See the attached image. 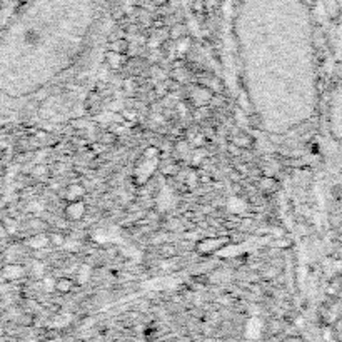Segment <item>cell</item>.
Returning a JSON list of instances; mask_svg holds the SVG:
<instances>
[{
	"label": "cell",
	"mask_w": 342,
	"mask_h": 342,
	"mask_svg": "<svg viewBox=\"0 0 342 342\" xmlns=\"http://www.w3.org/2000/svg\"><path fill=\"white\" fill-rule=\"evenodd\" d=\"M44 287H45V291H53V289H57V282L52 277H45L44 279Z\"/></svg>",
	"instance_id": "8"
},
{
	"label": "cell",
	"mask_w": 342,
	"mask_h": 342,
	"mask_svg": "<svg viewBox=\"0 0 342 342\" xmlns=\"http://www.w3.org/2000/svg\"><path fill=\"white\" fill-rule=\"evenodd\" d=\"M49 244V239H47L45 234H39V236L32 237L31 241H28V245L34 249H40V247H45V245Z\"/></svg>",
	"instance_id": "3"
},
{
	"label": "cell",
	"mask_w": 342,
	"mask_h": 342,
	"mask_svg": "<svg viewBox=\"0 0 342 342\" xmlns=\"http://www.w3.org/2000/svg\"><path fill=\"white\" fill-rule=\"evenodd\" d=\"M70 287H72V282L67 280V279H62V280L57 282V291L59 292H67V291H70Z\"/></svg>",
	"instance_id": "6"
},
{
	"label": "cell",
	"mask_w": 342,
	"mask_h": 342,
	"mask_svg": "<svg viewBox=\"0 0 342 342\" xmlns=\"http://www.w3.org/2000/svg\"><path fill=\"white\" fill-rule=\"evenodd\" d=\"M34 172L37 174V176H44V174L47 172V169H45L44 165H40V167H35V169H34Z\"/></svg>",
	"instance_id": "11"
},
{
	"label": "cell",
	"mask_w": 342,
	"mask_h": 342,
	"mask_svg": "<svg viewBox=\"0 0 342 342\" xmlns=\"http://www.w3.org/2000/svg\"><path fill=\"white\" fill-rule=\"evenodd\" d=\"M82 192L83 190H82V187H79V185H72V187L69 189V192H67V197L70 201H75V199H79Z\"/></svg>",
	"instance_id": "4"
},
{
	"label": "cell",
	"mask_w": 342,
	"mask_h": 342,
	"mask_svg": "<svg viewBox=\"0 0 342 342\" xmlns=\"http://www.w3.org/2000/svg\"><path fill=\"white\" fill-rule=\"evenodd\" d=\"M52 242L55 244V245H65L67 239H64L61 234H53V236H52Z\"/></svg>",
	"instance_id": "9"
},
{
	"label": "cell",
	"mask_w": 342,
	"mask_h": 342,
	"mask_svg": "<svg viewBox=\"0 0 342 342\" xmlns=\"http://www.w3.org/2000/svg\"><path fill=\"white\" fill-rule=\"evenodd\" d=\"M83 212H86V206H83L82 202H72L70 206L67 207L69 219H74V220L80 219L82 215H83Z\"/></svg>",
	"instance_id": "1"
},
{
	"label": "cell",
	"mask_w": 342,
	"mask_h": 342,
	"mask_svg": "<svg viewBox=\"0 0 342 342\" xmlns=\"http://www.w3.org/2000/svg\"><path fill=\"white\" fill-rule=\"evenodd\" d=\"M23 274H25V271H23L20 266H7V269L4 271V277L10 280H17V279H22Z\"/></svg>",
	"instance_id": "2"
},
{
	"label": "cell",
	"mask_w": 342,
	"mask_h": 342,
	"mask_svg": "<svg viewBox=\"0 0 342 342\" xmlns=\"http://www.w3.org/2000/svg\"><path fill=\"white\" fill-rule=\"evenodd\" d=\"M236 142L239 144V147H241V146H242V147H247L249 144H250V140L247 139V137H244V135H239L237 139H236Z\"/></svg>",
	"instance_id": "10"
},
{
	"label": "cell",
	"mask_w": 342,
	"mask_h": 342,
	"mask_svg": "<svg viewBox=\"0 0 342 342\" xmlns=\"http://www.w3.org/2000/svg\"><path fill=\"white\" fill-rule=\"evenodd\" d=\"M91 277V269H89L87 266H83V267H80V271H79V282H87V279Z\"/></svg>",
	"instance_id": "7"
},
{
	"label": "cell",
	"mask_w": 342,
	"mask_h": 342,
	"mask_svg": "<svg viewBox=\"0 0 342 342\" xmlns=\"http://www.w3.org/2000/svg\"><path fill=\"white\" fill-rule=\"evenodd\" d=\"M261 187L264 189V190H267V192H271V190H275V181L274 179H262L261 181Z\"/></svg>",
	"instance_id": "5"
}]
</instances>
